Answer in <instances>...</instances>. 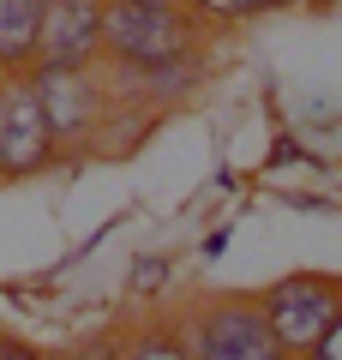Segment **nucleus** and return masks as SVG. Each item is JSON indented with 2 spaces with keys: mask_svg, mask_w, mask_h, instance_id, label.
<instances>
[{
  "mask_svg": "<svg viewBox=\"0 0 342 360\" xmlns=\"http://www.w3.org/2000/svg\"><path fill=\"white\" fill-rule=\"evenodd\" d=\"M180 342L192 360H289L253 295H222L210 307H198L192 324L180 330Z\"/></svg>",
  "mask_w": 342,
  "mask_h": 360,
  "instance_id": "nucleus-4",
  "label": "nucleus"
},
{
  "mask_svg": "<svg viewBox=\"0 0 342 360\" xmlns=\"http://www.w3.org/2000/svg\"><path fill=\"white\" fill-rule=\"evenodd\" d=\"M102 54V0H49L30 66H90Z\"/></svg>",
  "mask_w": 342,
  "mask_h": 360,
  "instance_id": "nucleus-6",
  "label": "nucleus"
},
{
  "mask_svg": "<svg viewBox=\"0 0 342 360\" xmlns=\"http://www.w3.org/2000/svg\"><path fill=\"white\" fill-rule=\"evenodd\" d=\"M186 18H246V13H277V6H294V0H180Z\"/></svg>",
  "mask_w": 342,
  "mask_h": 360,
  "instance_id": "nucleus-10",
  "label": "nucleus"
},
{
  "mask_svg": "<svg viewBox=\"0 0 342 360\" xmlns=\"http://www.w3.org/2000/svg\"><path fill=\"white\" fill-rule=\"evenodd\" d=\"M120 360H192L175 330H139L120 342Z\"/></svg>",
  "mask_w": 342,
  "mask_h": 360,
  "instance_id": "nucleus-9",
  "label": "nucleus"
},
{
  "mask_svg": "<svg viewBox=\"0 0 342 360\" xmlns=\"http://www.w3.org/2000/svg\"><path fill=\"white\" fill-rule=\"evenodd\" d=\"M198 54L180 49L168 54V60H151V66H114V90H132L139 96V108H156V103H175V96H186L192 84H198Z\"/></svg>",
  "mask_w": 342,
  "mask_h": 360,
  "instance_id": "nucleus-7",
  "label": "nucleus"
},
{
  "mask_svg": "<svg viewBox=\"0 0 342 360\" xmlns=\"http://www.w3.org/2000/svg\"><path fill=\"white\" fill-rule=\"evenodd\" d=\"M120 342H127V336H90V342H78L66 360H120Z\"/></svg>",
  "mask_w": 342,
  "mask_h": 360,
  "instance_id": "nucleus-12",
  "label": "nucleus"
},
{
  "mask_svg": "<svg viewBox=\"0 0 342 360\" xmlns=\"http://www.w3.org/2000/svg\"><path fill=\"white\" fill-rule=\"evenodd\" d=\"M0 360H37V348H30V342H18V336H6V330H0Z\"/></svg>",
  "mask_w": 342,
  "mask_h": 360,
  "instance_id": "nucleus-14",
  "label": "nucleus"
},
{
  "mask_svg": "<svg viewBox=\"0 0 342 360\" xmlns=\"http://www.w3.org/2000/svg\"><path fill=\"white\" fill-rule=\"evenodd\" d=\"M258 312H265L270 336L282 342V354L300 360L324 342V330L342 319V283L336 276H318V270H300V276H282L258 295Z\"/></svg>",
  "mask_w": 342,
  "mask_h": 360,
  "instance_id": "nucleus-3",
  "label": "nucleus"
},
{
  "mask_svg": "<svg viewBox=\"0 0 342 360\" xmlns=\"http://www.w3.org/2000/svg\"><path fill=\"white\" fill-rule=\"evenodd\" d=\"M54 139H49V120L37 108V90H30L25 72H0V174L18 180V174H37L49 168Z\"/></svg>",
  "mask_w": 342,
  "mask_h": 360,
  "instance_id": "nucleus-5",
  "label": "nucleus"
},
{
  "mask_svg": "<svg viewBox=\"0 0 342 360\" xmlns=\"http://www.w3.org/2000/svg\"><path fill=\"white\" fill-rule=\"evenodd\" d=\"M102 49L114 66H151L192 49V18L180 0H102Z\"/></svg>",
  "mask_w": 342,
  "mask_h": 360,
  "instance_id": "nucleus-2",
  "label": "nucleus"
},
{
  "mask_svg": "<svg viewBox=\"0 0 342 360\" xmlns=\"http://www.w3.org/2000/svg\"><path fill=\"white\" fill-rule=\"evenodd\" d=\"M163 283H168L163 258H139V264H132V295H151V288H163Z\"/></svg>",
  "mask_w": 342,
  "mask_h": 360,
  "instance_id": "nucleus-11",
  "label": "nucleus"
},
{
  "mask_svg": "<svg viewBox=\"0 0 342 360\" xmlns=\"http://www.w3.org/2000/svg\"><path fill=\"white\" fill-rule=\"evenodd\" d=\"M37 360H61V354H37Z\"/></svg>",
  "mask_w": 342,
  "mask_h": 360,
  "instance_id": "nucleus-15",
  "label": "nucleus"
},
{
  "mask_svg": "<svg viewBox=\"0 0 342 360\" xmlns=\"http://www.w3.org/2000/svg\"><path fill=\"white\" fill-rule=\"evenodd\" d=\"M25 78L37 90L54 150H78L108 127V78L96 66H30Z\"/></svg>",
  "mask_w": 342,
  "mask_h": 360,
  "instance_id": "nucleus-1",
  "label": "nucleus"
},
{
  "mask_svg": "<svg viewBox=\"0 0 342 360\" xmlns=\"http://www.w3.org/2000/svg\"><path fill=\"white\" fill-rule=\"evenodd\" d=\"M300 360H342V319L330 324V330H324V342H318L312 354H300Z\"/></svg>",
  "mask_w": 342,
  "mask_h": 360,
  "instance_id": "nucleus-13",
  "label": "nucleus"
},
{
  "mask_svg": "<svg viewBox=\"0 0 342 360\" xmlns=\"http://www.w3.org/2000/svg\"><path fill=\"white\" fill-rule=\"evenodd\" d=\"M49 0H0V72H30Z\"/></svg>",
  "mask_w": 342,
  "mask_h": 360,
  "instance_id": "nucleus-8",
  "label": "nucleus"
}]
</instances>
